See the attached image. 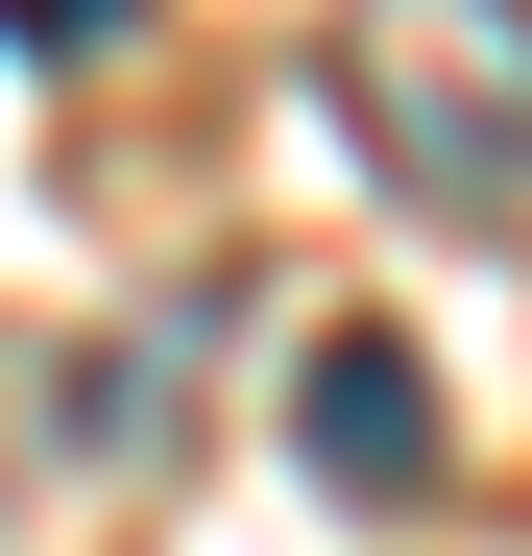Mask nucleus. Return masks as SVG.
<instances>
[{
    "label": "nucleus",
    "instance_id": "f257e3e1",
    "mask_svg": "<svg viewBox=\"0 0 532 556\" xmlns=\"http://www.w3.org/2000/svg\"><path fill=\"white\" fill-rule=\"evenodd\" d=\"M315 73L435 242H532V0H339Z\"/></svg>",
    "mask_w": 532,
    "mask_h": 556
},
{
    "label": "nucleus",
    "instance_id": "f03ea898",
    "mask_svg": "<svg viewBox=\"0 0 532 556\" xmlns=\"http://www.w3.org/2000/svg\"><path fill=\"white\" fill-rule=\"evenodd\" d=\"M291 435H315V484H339V508H411V484H435V388H411V339H315Z\"/></svg>",
    "mask_w": 532,
    "mask_h": 556
},
{
    "label": "nucleus",
    "instance_id": "7ed1b4c3",
    "mask_svg": "<svg viewBox=\"0 0 532 556\" xmlns=\"http://www.w3.org/2000/svg\"><path fill=\"white\" fill-rule=\"evenodd\" d=\"M0 49H25V73H73V49H122V0H0Z\"/></svg>",
    "mask_w": 532,
    "mask_h": 556
}]
</instances>
